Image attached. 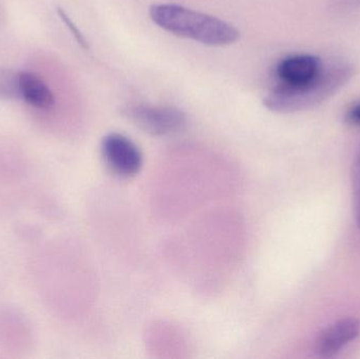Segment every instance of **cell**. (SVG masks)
Segmentation results:
<instances>
[{
  "label": "cell",
  "mask_w": 360,
  "mask_h": 359,
  "mask_svg": "<svg viewBox=\"0 0 360 359\" xmlns=\"http://www.w3.org/2000/svg\"><path fill=\"white\" fill-rule=\"evenodd\" d=\"M355 75L348 61L323 65L319 75L302 84H281L264 99L266 109L274 113L290 114L313 109L338 94Z\"/></svg>",
  "instance_id": "obj_1"
},
{
  "label": "cell",
  "mask_w": 360,
  "mask_h": 359,
  "mask_svg": "<svg viewBox=\"0 0 360 359\" xmlns=\"http://www.w3.org/2000/svg\"><path fill=\"white\" fill-rule=\"evenodd\" d=\"M152 20L166 31L207 46H226L236 41L238 31L226 21L176 4H155Z\"/></svg>",
  "instance_id": "obj_2"
},
{
  "label": "cell",
  "mask_w": 360,
  "mask_h": 359,
  "mask_svg": "<svg viewBox=\"0 0 360 359\" xmlns=\"http://www.w3.org/2000/svg\"><path fill=\"white\" fill-rule=\"evenodd\" d=\"M122 112L129 122L152 136L174 134L186 124V114L174 107L130 105Z\"/></svg>",
  "instance_id": "obj_3"
},
{
  "label": "cell",
  "mask_w": 360,
  "mask_h": 359,
  "mask_svg": "<svg viewBox=\"0 0 360 359\" xmlns=\"http://www.w3.org/2000/svg\"><path fill=\"white\" fill-rule=\"evenodd\" d=\"M101 155L109 170L122 178L135 176L143 166V155L139 148L128 137L118 133L103 137Z\"/></svg>",
  "instance_id": "obj_4"
},
{
  "label": "cell",
  "mask_w": 360,
  "mask_h": 359,
  "mask_svg": "<svg viewBox=\"0 0 360 359\" xmlns=\"http://www.w3.org/2000/svg\"><path fill=\"white\" fill-rule=\"evenodd\" d=\"M360 334V322L355 318H344L321 331L315 341V352L319 358H330L342 351Z\"/></svg>",
  "instance_id": "obj_5"
},
{
  "label": "cell",
  "mask_w": 360,
  "mask_h": 359,
  "mask_svg": "<svg viewBox=\"0 0 360 359\" xmlns=\"http://www.w3.org/2000/svg\"><path fill=\"white\" fill-rule=\"evenodd\" d=\"M323 65V60L315 55H292L278 63L276 73L281 84H302L319 75Z\"/></svg>",
  "instance_id": "obj_6"
},
{
  "label": "cell",
  "mask_w": 360,
  "mask_h": 359,
  "mask_svg": "<svg viewBox=\"0 0 360 359\" xmlns=\"http://www.w3.org/2000/svg\"><path fill=\"white\" fill-rule=\"evenodd\" d=\"M19 96L36 109L49 110L55 103L54 94L48 84L32 72H19Z\"/></svg>",
  "instance_id": "obj_7"
},
{
  "label": "cell",
  "mask_w": 360,
  "mask_h": 359,
  "mask_svg": "<svg viewBox=\"0 0 360 359\" xmlns=\"http://www.w3.org/2000/svg\"><path fill=\"white\" fill-rule=\"evenodd\" d=\"M0 98L16 99L19 96V72L0 70Z\"/></svg>",
  "instance_id": "obj_8"
},
{
  "label": "cell",
  "mask_w": 360,
  "mask_h": 359,
  "mask_svg": "<svg viewBox=\"0 0 360 359\" xmlns=\"http://www.w3.org/2000/svg\"><path fill=\"white\" fill-rule=\"evenodd\" d=\"M353 200H354L355 219L360 230V147L355 158L352 173Z\"/></svg>",
  "instance_id": "obj_9"
},
{
  "label": "cell",
  "mask_w": 360,
  "mask_h": 359,
  "mask_svg": "<svg viewBox=\"0 0 360 359\" xmlns=\"http://www.w3.org/2000/svg\"><path fill=\"white\" fill-rule=\"evenodd\" d=\"M58 13L59 16L61 17V19H63V22L65 23V25L69 27L70 31L72 32V34H73L74 37L76 38V40H77V41L79 42V44H82L84 48H88V44H86V39H84V35L80 33L79 30L76 27V25H74L73 21L69 18V16H68V15L65 14L63 10H59Z\"/></svg>",
  "instance_id": "obj_10"
},
{
  "label": "cell",
  "mask_w": 360,
  "mask_h": 359,
  "mask_svg": "<svg viewBox=\"0 0 360 359\" xmlns=\"http://www.w3.org/2000/svg\"><path fill=\"white\" fill-rule=\"evenodd\" d=\"M346 122L352 126H360V103H355L347 111Z\"/></svg>",
  "instance_id": "obj_11"
}]
</instances>
